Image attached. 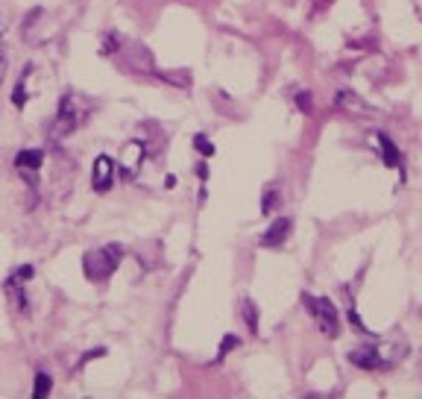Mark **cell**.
<instances>
[{
  "instance_id": "6da1fadb",
  "label": "cell",
  "mask_w": 422,
  "mask_h": 399,
  "mask_svg": "<svg viewBox=\"0 0 422 399\" xmlns=\"http://www.w3.org/2000/svg\"><path fill=\"white\" fill-rule=\"evenodd\" d=\"M127 250L120 244H106V247H97L91 253H86L83 258V273L88 282H106V279L120 267V262H124Z\"/></svg>"
},
{
  "instance_id": "30bf717a",
  "label": "cell",
  "mask_w": 422,
  "mask_h": 399,
  "mask_svg": "<svg viewBox=\"0 0 422 399\" xmlns=\"http://www.w3.org/2000/svg\"><path fill=\"white\" fill-rule=\"evenodd\" d=\"M378 147H381V153H385V165H387V168H399V165H402V156H399L396 144L390 141L385 132H378Z\"/></svg>"
},
{
  "instance_id": "7a4b0ae2",
  "label": "cell",
  "mask_w": 422,
  "mask_h": 399,
  "mask_svg": "<svg viewBox=\"0 0 422 399\" xmlns=\"http://www.w3.org/2000/svg\"><path fill=\"white\" fill-rule=\"evenodd\" d=\"M303 299H305V306H311L308 311L314 314L320 332L329 335V337H337L340 335V320H337V311L332 306V299H326V296H308V294Z\"/></svg>"
},
{
  "instance_id": "8992f818",
  "label": "cell",
  "mask_w": 422,
  "mask_h": 399,
  "mask_svg": "<svg viewBox=\"0 0 422 399\" xmlns=\"http://www.w3.org/2000/svg\"><path fill=\"white\" fill-rule=\"evenodd\" d=\"M291 217H276V221L270 224V229L261 235V247H281L288 241V235H291Z\"/></svg>"
},
{
  "instance_id": "3957f363",
  "label": "cell",
  "mask_w": 422,
  "mask_h": 399,
  "mask_svg": "<svg viewBox=\"0 0 422 399\" xmlns=\"http://www.w3.org/2000/svg\"><path fill=\"white\" fill-rule=\"evenodd\" d=\"M76 129V112H74V100H71V91L62 97L59 103V112H56V121L50 127V138L53 141H62L65 135H71Z\"/></svg>"
},
{
  "instance_id": "ac0fdd59",
  "label": "cell",
  "mask_w": 422,
  "mask_h": 399,
  "mask_svg": "<svg viewBox=\"0 0 422 399\" xmlns=\"http://www.w3.org/2000/svg\"><path fill=\"white\" fill-rule=\"evenodd\" d=\"M6 68H9V59H6L4 47H0V83H4V76H6Z\"/></svg>"
},
{
  "instance_id": "4fadbf2b",
  "label": "cell",
  "mask_w": 422,
  "mask_h": 399,
  "mask_svg": "<svg viewBox=\"0 0 422 399\" xmlns=\"http://www.w3.org/2000/svg\"><path fill=\"white\" fill-rule=\"evenodd\" d=\"M238 347H240L238 337H235V335H226L223 344H220V349H217V358H226V352H229V349H238Z\"/></svg>"
},
{
  "instance_id": "52a82bcc",
  "label": "cell",
  "mask_w": 422,
  "mask_h": 399,
  "mask_svg": "<svg viewBox=\"0 0 422 399\" xmlns=\"http://www.w3.org/2000/svg\"><path fill=\"white\" fill-rule=\"evenodd\" d=\"M349 362H352L355 367H364V370H381V367H387V364L378 358V349H375V347H361V349L349 352Z\"/></svg>"
},
{
  "instance_id": "8fae6325",
  "label": "cell",
  "mask_w": 422,
  "mask_h": 399,
  "mask_svg": "<svg viewBox=\"0 0 422 399\" xmlns=\"http://www.w3.org/2000/svg\"><path fill=\"white\" fill-rule=\"evenodd\" d=\"M50 391H53V378H50L47 373H38V376H35V385H33V396H35V399H45Z\"/></svg>"
},
{
  "instance_id": "277c9868",
  "label": "cell",
  "mask_w": 422,
  "mask_h": 399,
  "mask_svg": "<svg viewBox=\"0 0 422 399\" xmlns=\"http://www.w3.org/2000/svg\"><path fill=\"white\" fill-rule=\"evenodd\" d=\"M115 158L112 156H97L94 158V168H91V188L97 194H106L115 183Z\"/></svg>"
},
{
  "instance_id": "5b68a950",
  "label": "cell",
  "mask_w": 422,
  "mask_h": 399,
  "mask_svg": "<svg viewBox=\"0 0 422 399\" xmlns=\"http://www.w3.org/2000/svg\"><path fill=\"white\" fill-rule=\"evenodd\" d=\"M45 165V153L42 150H21L15 156V168H18V173L21 176H27L30 183H35V173H38V168Z\"/></svg>"
},
{
  "instance_id": "2e32d148",
  "label": "cell",
  "mask_w": 422,
  "mask_h": 399,
  "mask_svg": "<svg viewBox=\"0 0 422 399\" xmlns=\"http://www.w3.org/2000/svg\"><path fill=\"white\" fill-rule=\"evenodd\" d=\"M273 206H276V191H273V188H267V194H264V214H270V212H273Z\"/></svg>"
},
{
  "instance_id": "e0dca14e",
  "label": "cell",
  "mask_w": 422,
  "mask_h": 399,
  "mask_svg": "<svg viewBox=\"0 0 422 399\" xmlns=\"http://www.w3.org/2000/svg\"><path fill=\"white\" fill-rule=\"evenodd\" d=\"M296 103H299V109H305V112H311V94H308V91H303V94H296Z\"/></svg>"
},
{
  "instance_id": "7c38bea8",
  "label": "cell",
  "mask_w": 422,
  "mask_h": 399,
  "mask_svg": "<svg viewBox=\"0 0 422 399\" xmlns=\"http://www.w3.org/2000/svg\"><path fill=\"white\" fill-rule=\"evenodd\" d=\"M244 320L252 335H258V308L252 306V299H244Z\"/></svg>"
},
{
  "instance_id": "9c48e42d",
  "label": "cell",
  "mask_w": 422,
  "mask_h": 399,
  "mask_svg": "<svg viewBox=\"0 0 422 399\" xmlns=\"http://www.w3.org/2000/svg\"><path fill=\"white\" fill-rule=\"evenodd\" d=\"M141 158H144V144H141V141H129L124 147V170H127V176H132L141 168Z\"/></svg>"
},
{
  "instance_id": "ba28073f",
  "label": "cell",
  "mask_w": 422,
  "mask_h": 399,
  "mask_svg": "<svg viewBox=\"0 0 422 399\" xmlns=\"http://www.w3.org/2000/svg\"><path fill=\"white\" fill-rule=\"evenodd\" d=\"M21 282H27V279H21L18 273H12L9 279H6V296L12 299V306H15V311H27V294H24V285Z\"/></svg>"
},
{
  "instance_id": "9a60e30c",
  "label": "cell",
  "mask_w": 422,
  "mask_h": 399,
  "mask_svg": "<svg viewBox=\"0 0 422 399\" xmlns=\"http://www.w3.org/2000/svg\"><path fill=\"white\" fill-rule=\"evenodd\" d=\"M194 141H197V150L203 153V156H214V144H209V138H206V135H197Z\"/></svg>"
},
{
  "instance_id": "5bb4252c",
  "label": "cell",
  "mask_w": 422,
  "mask_h": 399,
  "mask_svg": "<svg viewBox=\"0 0 422 399\" xmlns=\"http://www.w3.org/2000/svg\"><path fill=\"white\" fill-rule=\"evenodd\" d=\"M12 103H15L18 109H21V106L27 103V88H24V79H21V83L15 86V94H12Z\"/></svg>"
}]
</instances>
